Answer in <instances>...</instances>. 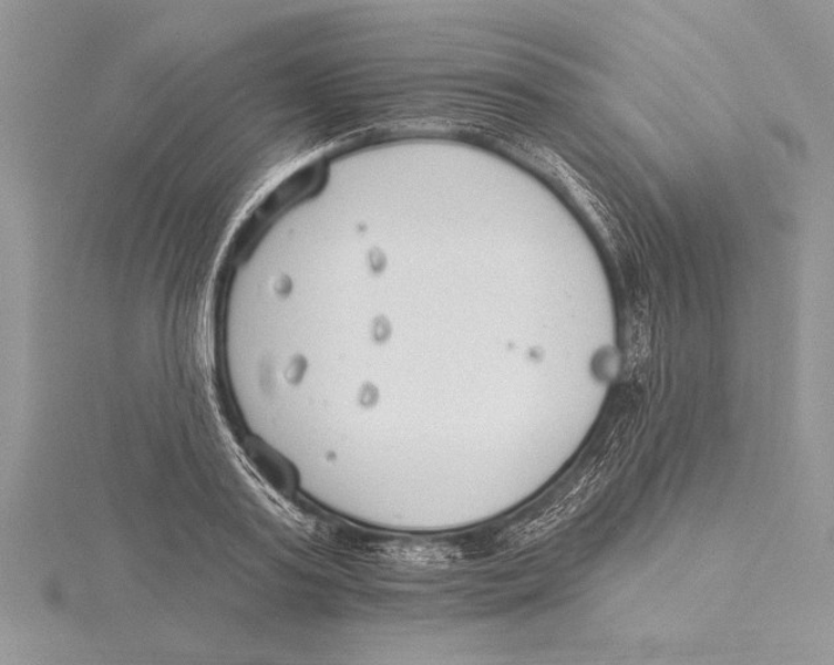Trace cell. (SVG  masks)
Masks as SVG:
<instances>
[{"instance_id": "cell-1", "label": "cell", "mask_w": 834, "mask_h": 665, "mask_svg": "<svg viewBox=\"0 0 834 665\" xmlns=\"http://www.w3.org/2000/svg\"><path fill=\"white\" fill-rule=\"evenodd\" d=\"M246 451L253 468L272 489L282 496L292 493L296 484L295 472L285 458L258 440H248Z\"/></svg>"}]
</instances>
